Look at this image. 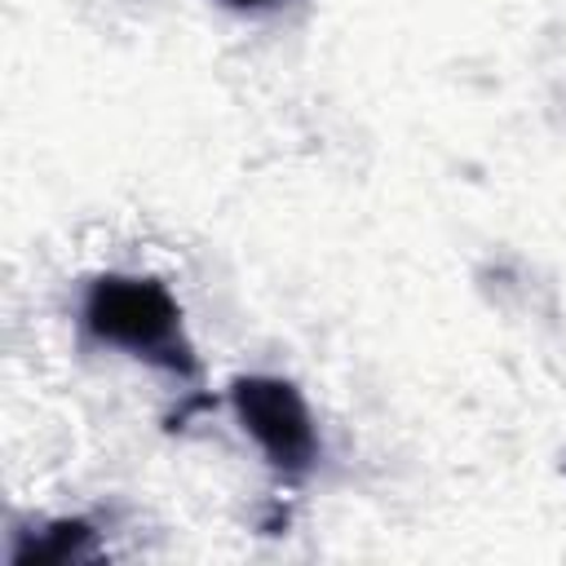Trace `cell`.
<instances>
[{
  "mask_svg": "<svg viewBox=\"0 0 566 566\" xmlns=\"http://www.w3.org/2000/svg\"><path fill=\"white\" fill-rule=\"evenodd\" d=\"M80 327L97 345L124 349L177 380H190L199 371L181 327V305L159 279H137V274L93 279L80 301Z\"/></svg>",
  "mask_w": 566,
  "mask_h": 566,
  "instance_id": "cell-1",
  "label": "cell"
},
{
  "mask_svg": "<svg viewBox=\"0 0 566 566\" xmlns=\"http://www.w3.org/2000/svg\"><path fill=\"white\" fill-rule=\"evenodd\" d=\"M234 416L243 433L261 447V455L283 473V478H305L318 460V433L305 398L279 380V376H243L230 385Z\"/></svg>",
  "mask_w": 566,
  "mask_h": 566,
  "instance_id": "cell-2",
  "label": "cell"
},
{
  "mask_svg": "<svg viewBox=\"0 0 566 566\" xmlns=\"http://www.w3.org/2000/svg\"><path fill=\"white\" fill-rule=\"evenodd\" d=\"M80 562L93 557V531L84 522H57L31 548H13V562Z\"/></svg>",
  "mask_w": 566,
  "mask_h": 566,
  "instance_id": "cell-3",
  "label": "cell"
},
{
  "mask_svg": "<svg viewBox=\"0 0 566 566\" xmlns=\"http://www.w3.org/2000/svg\"><path fill=\"white\" fill-rule=\"evenodd\" d=\"M221 4H230V9H239V13H265V9H279V4H287V0H221Z\"/></svg>",
  "mask_w": 566,
  "mask_h": 566,
  "instance_id": "cell-4",
  "label": "cell"
}]
</instances>
